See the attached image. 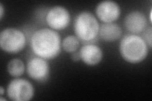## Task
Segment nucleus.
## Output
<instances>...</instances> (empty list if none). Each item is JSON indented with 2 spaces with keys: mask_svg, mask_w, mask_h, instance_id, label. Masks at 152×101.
Here are the masks:
<instances>
[{
  "mask_svg": "<svg viewBox=\"0 0 152 101\" xmlns=\"http://www.w3.org/2000/svg\"><path fill=\"white\" fill-rule=\"evenodd\" d=\"M148 22L147 18L142 13L139 11H134L127 14L124 19V25L130 32L136 34L145 31Z\"/></svg>",
  "mask_w": 152,
  "mask_h": 101,
  "instance_id": "nucleus-9",
  "label": "nucleus"
},
{
  "mask_svg": "<svg viewBox=\"0 0 152 101\" xmlns=\"http://www.w3.org/2000/svg\"><path fill=\"white\" fill-rule=\"evenodd\" d=\"M7 70L11 76L18 77L24 73L25 65L21 60L14 58L9 61L7 65Z\"/></svg>",
  "mask_w": 152,
  "mask_h": 101,
  "instance_id": "nucleus-12",
  "label": "nucleus"
},
{
  "mask_svg": "<svg viewBox=\"0 0 152 101\" xmlns=\"http://www.w3.org/2000/svg\"><path fill=\"white\" fill-rule=\"evenodd\" d=\"M4 90L3 88V86H0V95L2 96L4 94Z\"/></svg>",
  "mask_w": 152,
  "mask_h": 101,
  "instance_id": "nucleus-17",
  "label": "nucleus"
},
{
  "mask_svg": "<svg viewBox=\"0 0 152 101\" xmlns=\"http://www.w3.org/2000/svg\"><path fill=\"white\" fill-rule=\"evenodd\" d=\"M34 89L28 80L15 78L9 83L7 87V95L13 101H28L32 99Z\"/></svg>",
  "mask_w": 152,
  "mask_h": 101,
  "instance_id": "nucleus-5",
  "label": "nucleus"
},
{
  "mask_svg": "<svg viewBox=\"0 0 152 101\" xmlns=\"http://www.w3.org/2000/svg\"><path fill=\"white\" fill-rule=\"evenodd\" d=\"M46 21L49 27L54 31L65 29L70 22V15L65 8L56 6L47 13Z\"/></svg>",
  "mask_w": 152,
  "mask_h": 101,
  "instance_id": "nucleus-6",
  "label": "nucleus"
},
{
  "mask_svg": "<svg viewBox=\"0 0 152 101\" xmlns=\"http://www.w3.org/2000/svg\"><path fill=\"white\" fill-rule=\"evenodd\" d=\"M71 59H72V60L74 61H79L80 60H81L79 51V52L75 51L74 52H72V54L71 56Z\"/></svg>",
  "mask_w": 152,
  "mask_h": 101,
  "instance_id": "nucleus-15",
  "label": "nucleus"
},
{
  "mask_svg": "<svg viewBox=\"0 0 152 101\" xmlns=\"http://www.w3.org/2000/svg\"><path fill=\"white\" fill-rule=\"evenodd\" d=\"M0 100H7L6 99H3L2 97H1V98H0Z\"/></svg>",
  "mask_w": 152,
  "mask_h": 101,
  "instance_id": "nucleus-18",
  "label": "nucleus"
},
{
  "mask_svg": "<svg viewBox=\"0 0 152 101\" xmlns=\"http://www.w3.org/2000/svg\"><path fill=\"white\" fill-rule=\"evenodd\" d=\"M96 14L103 23H113L119 18L121 8L118 3L115 1H103L97 5Z\"/></svg>",
  "mask_w": 152,
  "mask_h": 101,
  "instance_id": "nucleus-8",
  "label": "nucleus"
},
{
  "mask_svg": "<svg viewBox=\"0 0 152 101\" xmlns=\"http://www.w3.org/2000/svg\"><path fill=\"white\" fill-rule=\"evenodd\" d=\"M122 33L121 28L114 23H103L99 26L98 34L107 42H113L120 39Z\"/></svg>",
  "mask_w": 152,
  "mask_h": 101,
  "instance_id": "nucleus-11",
  "label": "nucleus"
},
{
  "mask_svg": "<svg viewBox=\"0 0 152 101\" xmlns=\"http://www.w3.org/2000/svg\"><path fill=\"white\" fill-rule=\"evenodd\" d=\"M151 38H152V28L151 27H149L145 29V32L143 33V40L146 42V43L150 47H151Z\"/></svg>",
  "mask_w": 152,
  "mask_h": 101,
  "instance_id": "nucleus-14",
  "label": "nucleus"
},
{
  "mask_svg": "<svg viewBox=\"0 0 152 101\" xmlns=\"http://www.w3.org/2000/svg\"><path fill=\"white\" fill-rule=\"evenodd\" d=\"M31 45L32 51L38 57L52 60L60 53L61 38L59 33L51 28H41L32 34Z\"/></svg>",
  "mask_w": 152,
  "mask_h": 101,
  "instance_id": "nucleus-1",
  "label": "nucleus"
},
{
  "mask_svg": "<svg viewBox=\"0 0 152 101\" xmlns=\"http://www.w3.org/2000/svg\"><path fill=\"white\" fill-rule=\"evenodd\" d=\"M4 7L3 6L2 3H0V18L2 19L3 15H4Z\"/></svg>",
  "mask_w": 152,
  "mask_h": 101,
  "instance_id": "nucleus-16",
  "label": "nucleus"
},
{
  "mask_svg": "<svg viewBox=\"0 0 152 101\" xmlns=\"http://www.w3.org/2000/svg\"><path fill=\"white\" fill-rule=\"evenodd\" d=\"M99 25L96 18L89 12H83L76 17L74 32L79 39L88 42L94 40L99 33Z\"/></svg>",
  "mask_w": 152,
  "mask_h": 101,
  "instance_id": "nucleus-3",
  "label": "nucleus"
},
{
  "mask_svg": "<svg viewBox=\"0 0 152 101\" xmlns=\"http://www.w3.org/2000/svg\"><path fill=\"white\" fill-rule=\"evenodd\" d=\"M119 51L126 61L136 64L146 58L148 53V46L142 37L136 34H129L122 38Z\"/></svg>",
  "mask_w": 152,
  "mask_h": 101,
  "instance_id": "nucleus-2",
  "label": "nucleus"
},
{
  "mask_svg": "<svg viewBox=\"0 0 152 101\" xmlns=\"http://www.w3.org/2000/svg\"><path fill=\"white\" fill-rule=\"evenodd\" d=\"M61 46L66 52L72 53L78 49L79 46V39L76 36H69L64 39Z\"/></svg>",
  "mask_w": 152,
  "mask_h": 101,
  "instance_id": "nucleus-13",
  "label": "nucleus"
},
{
  "mask_svg": "<svg viewBox=\"0 0 152 101\" xmlns=\"http://www.w3.org/2000/svg\"><path fill=\"white\" fill-rule=\"evenodd\" d=\"M26 44L24 33L17 28H7L0 33V46L8 53H18L24 49Z\"/></svg>",
  "mask_w": 152,
  "mask_h": 101,
  "instance_id": "nucleus-4",
  "label": "nucleus"
},
{
  "mask_svg": "<svg viewBox=\"0 0 152 101\" xmlns=\"http://www.w3.org/2000/svg\"><path fill=\"white\" fill-rule=\"evenodd\" d=\"M81 60L89 66L98 65L103 58V51L99 46L94 44L83 46L79 51Z\"/></svg>",
  "mask_w": 152,
  "mask_h": 101,
  "instance_id": "nucleus-10",
  "label": "nucleus"
},
{
  "mask_svg": "<svg viewBox=\"0 0 152 101\" xmlns=\"http://www.w3.org/2000/svg\"><path fill=\"white\" fill-rule=\"evenodd\" d=\"M27 72L30 77L36 81H45L50 74V66L46 60L40 57H33L28 61Z\"/></svg>",
  "mask_w": 152,
  "mask_h": 101,
  "instance_id": "nucleus-7",
  "label": "nucleus"
}]
</instances>
